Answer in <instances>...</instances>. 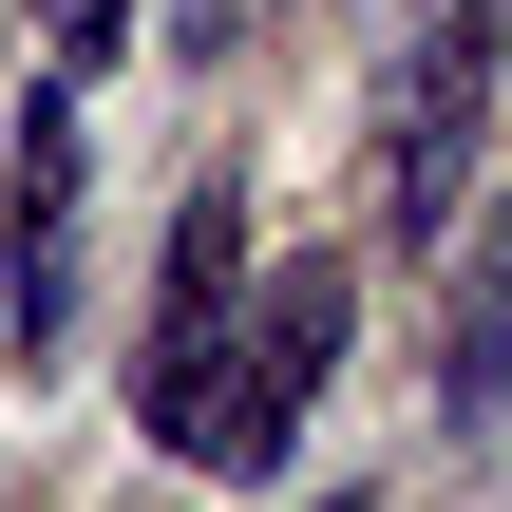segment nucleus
Segmentation results:
<instances>
[{
  "label": "nucleus",
  "instance_id": "f257e3e1",
  "mask_svg": "<svg viewBox=\"0 0 512 512\" xmlns=\"http://www.w3.org/2000/svg\"><path fill=\"white\" fill-rule=\"evenodd\" d=\"M512 76V0H399V57H380V228L437 247L456 190H475V133H494Z\"/></svg>",
  "mask_w": 512,
  "mask_h": 512
},
{
  "label": "nucleus",
  "instance_id": "f03ea898",
  "mask_svg": "<svg viewBox=\"0 0 512 512\" xmlns=\"http://www.w3.org/2000/svg\"><path fill=\"white\" fill-rule=\"evenodd\" d=\"M76 209H95V114H76V76H38L0 133V342L19 361L76 342Z\"/></svg>",
  "mask_w": 512,
  "mask_h": 512
},
{
  "label": "nucleus",
  "instance_id": "7ed1b4c3",
  "mask_svg": "<svg viewBox=\"0 0 512 512\" xmlns=\"http://www.w3.org/2000/svg\"><path fill=\"white\" fill-rule=\"evenodd\" d=\"M342 323H361V266H323V247L266 266V304H247V342H228L247 380H209V437H190V456H209V475H266V456L304 437V399L342 380Z\"/></svg>",
  "mask_w": 512,
  "mask_h": 512
},
{
  "label": "nucleus",
  "instance_id": "20e7f679",
  "mask_svg": "<svg viewBox=\"0 0 512 512\" xmlns=\"http://www.w3.org/2000/svg\"><path fill=\"white\" fill-rule=\"evenodd\" d=\"M228 266H247V228H228V171L171 209V266H152V342H133V418H152V456H190L209 437V380H228Z\"/></svg>",
  "mask_w": 512,
  "mask_h": 512
},
{
  "label": "nucleus",
  "instance_id": "39448f33",
  "mask_svg": "<svg viewBox=\"0 0 512 512\" xmlns=\"http://www.w3.org/2000/svg\"><path fill=\"white\" fill-rule=\"evenodd\" d=\"M437 418H512V228L456 247V304H437Z\"/></svg>",
  "mask_w": 512,
  "mask_h": 512
},
{
  "label": "nucleus",
  "instance_id": "423d86ee",
  "mask_svg": "<svg viewBox=\"0 0 512 512\" xmlns=\"http://www.w3.org/2000/svg\"><path fill=\"white\" fill-rule=\"evenodd\" d=\"M114 38H133V0H57V76H76V95L114 76Z\"/></svg>",
  "mask_w": 512,
  "mask_h": 512
},
{
  "label": "nucleus",
  "instance_id": "0eeeda50",
  "mask_svg": "<svg viewBox=\"0 0 512 512\" xmlns=\"http://www.w3.org/2000/svg\"><path fill=\"white\" fill-rule=\"evenodd\" d=\"M228 19H247V0H171V57H228Z\"/></svg>",
  "mask_w": 512,
  "mask_h": 512
}]
</instances>
